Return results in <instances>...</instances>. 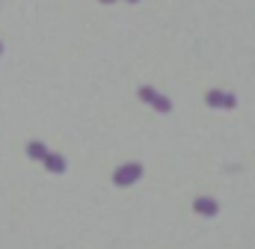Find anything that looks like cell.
Here are the masks:
<instances>
[{"instance_id":"obj_1","label":"cell","mask_w":255,"mask_h":249,"mask_svg":"<svg viewBox=\"0 0 255 249\" xmlns=\"http://www.w3.org/2000/svg\"><path fill=\"white\" fill-rule=\"evenodd\" d=\"M136 95H139V101L151 104L154 110H160V113H172V101H169L166 95H160L154 86H139V89H136Z\"/></svg>"},{"instance_id":"obj_2","label":"cell","mask_w":255,"mask_h":249,"mask_svg":"<svg viewBox=\"0 0 255 249\" xmlns=\"http://www.w3.org/2000/svg\"><path fill=\"white\" fill-rule=\"evenodd\" d=\"M139 178H142V166L139 163H125V166H119L113 172V184L116 187H130V184H136Z\"/></svg>"},{"instance_id":"obj_3","label":"cell","mask_w":255,"mask_h":249,"mask_svg":"<svg viewBox=\"0 0 255 249\" xmlns=\"http://www.w3.org/2000/svg\"><path fill=\"white\" fill-rule=\"evenodd\" d=\"M205 104L208 107H217V110H232L238 104V98L232 92H223V89H208L205 92Z\"/></svg>"},{"instance_id":"obj_4","label":"cell","mask_w":255,"mask_h":249,"mask_svg":"<svg viewBox=\"0 0 255 249\" xmlns=\"http://www.w3.org/2000/svg\"><path fill=\"white\" fill-rule=\"evenodd\" d=\"M193 211L202 214V217H214V214L220 211V205H217L214 199H208V196H199V199L193 202Z\"/></svg>"},{"instance_id":"obj_5","label":"cell","mask_w":255,"mask_h":249,"mask_svg":"<svg viewBox=\"0 0 255 249\" xmlns=\"http://www.w3.org/2000/svg\"><path fill=\"white\" fill-rule=\"evenodd\" d=\"M45 166H48L51 172H65V160L60 154H45Z\"/></svg>"},{"instance_id":"obj_6","label":"cell","mask_w":255,"mask_h":249,"mask_svg":"<svg viewBox=\"0 0 255 249\" xmlns=\"http://www.w3.org/2000/svg\"><path fill=\"white\" fill-rule=\"evenodd\" d=\"M27 154H30L33 160H45V154H48V148H45L42 142H30V145H27Z\"/></svg>"},{"instance_id":"obj_7","label":"cell","mask_w":255,"mask_h":249,"mask_svg":"<svg viewBox=\"0 0 255 249\" xmlns=\"http://www.w3.org/2000/svg\"><path fill=\"white\" fill-rule=\"evenodd\" d=\"M98 3H104V6H110V3H116V0H98Z\"/></svg>"},{"instance_id":"obj_8","label":"cell","mask_w":255,"mask_h":249,"mask_svg":"<svg viewBox=\"0 0 255 249\" xmlns=\"http://www.w3.org/2000/svg\"><path fill=\"white\" fill-rule=\"evenodd\" d=\"M0 54H3V42H0Z\"/></svg>"},{"instance_id":"obj_9","label":"cell","mask_w":255,"mask_h":249,"mask_svg":"<svg viewBox=\"0 0 255 249\" xmlns=\"http://www.w3.org/2000/svg\"><path fill=\"white\" fill-rule=\"evenodd\" d=\"M128 3H139V0H128Z\"/></svg>"}]
</instances>
